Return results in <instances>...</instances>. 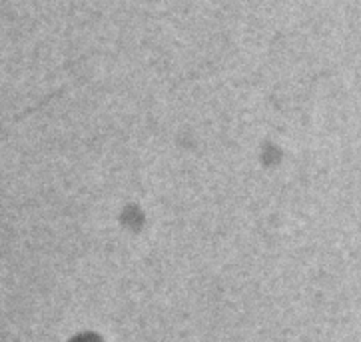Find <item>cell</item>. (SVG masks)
I'll return each instance as SVG.
<instances>
[{
	"mask_svg": "<svg viewBox=\"0 0 361 342\" xmlns=\"http://www.w3.org/2000/svg\"><path fill=\"white\" fill-rule=\"evenodd\" d=\"M86 342H88V341H86Z\"/></svg>",
	"mask_w": 361,
	"mask_h": 342,
	"instance_id": "cell-1",
	"label": "cell"
}]
</instances>
